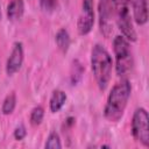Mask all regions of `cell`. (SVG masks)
Here are the masks:
<instances>
[{
	"instance_id": "10",
	"label": "cell",
	"mask_w": 149,
	"mask_h": 149,
	"mask_svg": "<svg viewBox=\"0 0 149 149\" xmlns=\"http://www.w3.org/2000/svg\"><path fill=\"white\" fill-rule=\"evenodd\" d=\"M24 12L23 0H10L7 6V17L10 21H16L22 17Z\"/></svg>"
},
{
	"instance_id": "14",
	"label": "cell",
	"mask_w": 149,
	"mask_h": 149,
	"mask_svg": "<svg viewBox=\"0 0 149 149\" xmlns=\"http://www.w3.org/2000/svg\"><path fill=\"white\" fill-rule=\"evenodd\" d=\"M43 116H44V109L42 106H36L33 108L31 113H30V123L31 126H38L41 125L42 120H43Z\"/></svg>"
},
{
	"instance_id": "13",
	"label": "cell",
	"mask_w": 149,
	"mask_h": 149,
	"mask_svg": "<svg viewBox=\"0 0 149 149\" xmlns=\"http://www.w3.org/2000/svg\"><path fill=\"white\" fill-rule=\"evenodd\" d=\"M15 106H16V95L14 92H10L3 100L2 102V107H1V111L5 115H9L14 112L15 109Z\"/></svg>"
},
{
	"instance_id": "3",
	"label": "cell",
	"mask_w": 149,
	"mask_h": 149,
	"mask_svg": "<svg viewBox=\"0 0 149 149\" xmlns=\"http://www.w3.org/2000/svg\"><path fill=\"white\" fill-rule=\"evenodd\" d=\"M113 49L115 54V70L116 74L121 78H127L134 66V58L129 41L123 36H115L113 41Z\"/></svg>"
},
{
	"instance_id": "16",
	"label": "cell",
	"mask_w": 149,
	"mask_h": 149,
	"mask_svg": "<svg viewBox=\"0 0 149 149\" xmlns=\"http://www.w3.org/2000/svg\"><path fill=\"white\" fill-rule=\"evenodd\" d=\"M40 5L44 12L50 13L57 7V0H40Z\"/></svg>"
},
{
	"instance_id": "15",
	"label": "cell",
	"mask_w": 149,
	"mask_h": 149,
	"mask_svg": "<svg viewBox=\"0 0 149 149\" xmlns=\"http://www.w3.org/2000/svg\"><path fill=\"white\" fill-rule=\"evenodd\" d=\"M44 147L47 149H61L62 148V144H61L59 135L56 132L50 133V135L47 139V142H45V146Z\"/></svg>"
},
{
	"instance_id": "17",
	"label": "cell",
	"mask_w": 149,
	"mask_h": 149,
	"mask_svg": "<svg viewBox=\"0 0 149 149\" xmlns=\"http://www.w3.org/2000/svg\"><path fill=\"white\" fill-rule=\"evenodd\" d=\"M78 62L77 61H74V63H73V71H72V74H71V81H72V85H76L77 84V81L80 79V77H81V73H83V69H80L79 71H77V68H78Z\"/></svg>"
},
{
	"instance_id": "5",
	"label": "cell",
	"mask_w": 149,
	"mask_h": 149,
	"mask_svg": "<svg viewBox=\"0 0 149 149\" xmlns=\"http://www.w3.org/2000/svg\"><path fill=\"white\" fill-rule=\"evenodd\" d=\"M132 134L137 142L144 147L149 146V116L143 107L136 108L133 114Z\"/></svg>"
},
{
	"instance_id": "6",
	"label": "cell",
	"mask_w": 149,
	"mask_h": 149,
	"mask_svg": "<svg viewBox=\"0 0 149 149\" xmlns=\"http://www.w3.org/2000/svg\"><path fill=\"white\" fill-rule=\"evenodd\" d=\"M94 24V10L93 0H83L81 13L78 17L77 29L80 35H87Z\"/></svg>"
},
{
	"instance_id": "8",
	"label": "cell",
	"mask_w": 149,
	"mask_h": 149,
	"mask_svg": "<svg viewBox=\"0 0 149 149\" xmlns=\"http://www.w3.org/2000/svg\"><path fill=\"white\" fill-rule=\"evenodd\" d=\"M23 63V44L21 42H15L10 55L6 63V72L8 76H13L16 73Z\"/></svg>"
},
{
	"instance_id": "19",
	"label": "cell",
	"mask_w": 149,
	"mask_h": 149,
	"mask_svg": "<svg viewBox=\"0 0 149 149\" xmlns=\"http://www.w3.org/2000/svg\"><path fill=\"white\" fill-rule=\"evenodd\" d=\"M0 19H1V6H0Z\"/></svg>"
},
{
	"instance_id": "2",
	"label": "cell",
	"mask_w": 149,
	"mask_h": 149,
	"mask_svg": "<svg viewBox=\"0 0 149 149\" xmlns=\"http://www.w3.org/2000/svg\"><path fill=\"white\" fill-rule=\"evenodd\" d=\"M91 68L100 91H105L109 84L113 62L109 52L101 44H95L91 51Z\"/></svg>"
},
{
	"instance_id": "12",
	"label": "cell",
	"mask_w": 149,
	"mask_h": 149,
	"mask_svg": "<svg viewBox=\"0 0 149 149\" xmlns=\"http://www.w3.org/2000/svg\"><path fill=\"white\" fill-rule=\"evenodd\" d=\"M55 41H56V44L58 47V49L62 51V52H66L69 50V47H70V35L68 33V30L65 28H62L57 31L56 36H55Z\"/></svg>"
},
{
	"instance_id": "9",
	"label": "cell",
	"mask_w": 149,
	"mask_h": 149,
	"mask_svg": "<svg viewBox=\"0 0 149 149\" xmlns=\"http://www.w3.org/2000/svg\"><path fill=\"white\" fill-rule=\"evenodd\" d=\"M133 7L134 20L137 24L143 26L148 21V6L147 0H129Z\"/></svg>"
},
{
	"instance_id": "18",
	"label": "cell",
	"mask_w": 149,
	"mask_h": 149,
	"mask_svg": "<svg viewBox=\"0 0 149 149\" xmlns=\"http://www.w3.org/2000/svg\"><path fill=\"white\" fill-rule=\"evenodd\" d=\"M26 135H27L26 127H24L23 125H19V126L15 128V130H14V139H15L16 141H21V140H23V139L26 137Z\"/></svg>"
},
{
	"instance_id": "4",
	"label": "cell",
	"mask_w": 149,
	"mask_h": 149,
	"mask_svg": "<svg viewBox=\"0 0 149 149\" xmlns=\"http://www.w3.org/2000/svg\"><path fill=\"white\" fill-rule=\"evenodd\" d=\"M129 3H130L129 0H113L114 12L116 16V24L120 31L122 33V36L130 42H135L137 36L133 27Z\"/></svg>"
},
{
	"instance_id": "1",
	"label": "cell",
	"mask_w": 149,
	"mask_h": 149,
	"mask_svg": "<svg viewBox=\"0 0 149 149\" xmlns=\"http://www.w3.org/2000/svg\"><path fill=\"white\" fill-rule=\"evenodd\" d=\"M130 92L132 86L127 78H122L121 81L113 86L108 94L104 109V115L108 121L118 122L122 118L127 107L128 99L130 97Z\"/></svg>"
},
{
	"instance_id": "7",
	"label": "cell",
	"mask_w": 149,
	"mask_h": 149,
	"mask_svg": "<svg viewBox=\"0 0 149 149\" xmlns=\"http://www.w3.org/2000/svg\"><path fill=\"white\" fill-rule=\"evenodd\" d=\"M113 8L109 0H100L99 2V26L100 31L105 37H109L113 31L112 28Z\"/></svg>"
},
{
	"instance_id": "11",
	"label": "cell",
	"mask_w": 149,
	"mask_h": 149,
	"mask_svg": "<svg viewBox=\"0 0 149 149\" xmlns=\"http://www.w3.org/2000/svg\"><path fill=\"white\" fill-rule=\"evenodd\" d=\"M66 93L62 90H55L51 94V98H50V102H49V106H50V111L52 113H57L61 111V108L64 106L65 101H66Z\"/></svg>"
}]
</instances>
